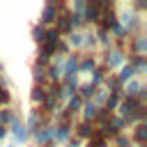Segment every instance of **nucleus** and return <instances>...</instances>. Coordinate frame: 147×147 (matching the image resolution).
Wrapping results in <instances>:
<instances>
[{"instance_id":"11","label":"nucleus","mask_w":147,"mask_h":147,"mask_svg":"<svg viewBox=\"0 0 147 147\" xmlns=\"http://www.w3.org/2000/svg\"><path fill=\"white\" fill-rule=\"evenodd\" d=\"M78 57L80 53H69L64 60H62V78L67 76H78ZM60 78V80H62Z\"/></svg>"},{"instance_id":"3","label":"nucleus","mask_w":147,"mask_h":147,"mask_svg":"<svg viewBox=\"0 0 147 147\" xmlns=\"http://www.w3.org/2000/svg\"><path fill=\"white\" fill-rule=\"evenodd\" d=\"M74 136V122H53V145H64Z\"/></svg>"},{"instance_id":"17","label":"nucleus","mask_w":147,"mask_h":147,"mask_svg":"<svg viewBox=\"0 0 147 147\" xmlns=\"http://www.w3.org/2000/svg\"><path fill=\"white\" fill-rule=\"evenodd\" d=\"M16 117H21V113H18V108H16V106L0 108V126H9Z\"/></svg>"},{"instance_id":"2","label":"nucleus","mask_w":147,"mask_h":147,"mask_svg":"<svg viewBox=\"0 0 147 147\" xmlns=\"http://www.w3.org/2000/svg\"><path fill=\"white\" fill-rule=\"evenodd\" d=\"M7 131H9V136H11V142H9V145L18 147V145L30 142V133H28V129H25V124H23V119H21V117H16V119L7 126Z\"/></svg>"},{"instance_id":"6","label":"nucleus","mask_w":147,"mask_h":147,"mask_svg":"<svg viewBox=\"0 0 147 147\" xmlns=\"http://www.w3.org/2000/svg\"><path fill=\"white\" fill-rule=\"evenodd\" d=\"M48 122H53V119H51V117H44V115L39 113V108H34V106L28 110V115H25V119H23V124H25L28 133L37 131L39 126H44V124H48Z\"/></svg>"},{"instance_id":"35","label":"nucleus","mask_w":147,"mask_h":147,"mask_svg":"<svg viewBox=\"0 0 147 147\" xmlns=\"http://www.w3.org/2000/svg\"><path fill=\"white\" fill-rule=\"evenodd\" d=\"M46 147H55V145H46Z\"/></svg>"},{"instance_id":"16","label":"nucleus","mask_w":147,"mask_h":147,"mask_svg":"<svg viewBox=\"0 0 147 147\" xmlns=\"http://www.w3.org/2000/svg\"><path fill=\"white\" fill-rule=\"evenodd\" d=\"M106 76H108V69H106L103 64H96V67L90 71V80H87V83H90L92 87H101L103 80H106Z\"/></svg>"},{"instance_id":"8","label":"nucleus","mask_w":147,"mask_h":147,"mask_svg":"<svg viewBox=\"0 0 147 147\" xmlns=\"http://www.w3.org/2000/svg\"><path fill=\"white\" fill-rule=\"evenodd\" d=\"M55 18H57V5H55V0H46L41 11H39V21L37 23L44 25V28H51L55 23Z\"/></svg>"},{"instance_id":"30","label":"nucleus","mask_w":147,"mask_h":147,"mask_svg":"<svg viewBox=\"0 0 147 147\" xmlns=\"http://www.w3.org/2000/svg\"><path fill=\"white\" fill-rule=\"evenodd\" d=\"M9 106H14V94L11 90L0 87V108H9Z\"/></svg>"},{"instance_id":"26","label":"nucleus","mask_w":147,"mask_h":147,"mask_svg":"<svg viewBox=\"0 0 147 147\" xmlns=\"http://www.w3.org/2000/svg\"><path fill=\"white\" fill-rule=\"evenodd\" d=\"M94 90H96V87H92V85H90V83L85 80V83H80V85H78L76 94H78V96H80L83 101H92V94H94Z\"/></svg>"},{"instance_id":"33","label":"nucleus","mask_w":147,"mask_h":147,"mask_svg":"<svg viewBox=\"0 0 147 147\" xmlns=\"http://www.w3.org/2000/svg\"><path fill=\"white\" fill-rule=\"evenodd\" d=\"M9 138V131H7V126H0V142L2 140H7Z\"/></svg>"},{"instance_id":"29","label":"nucleus","mask_w":147,"mask_h":147,"mask_svg":"<svg viewBox=\"0 0 147 147\" xmlns=\"http://www.w3.org/2000/svg\"><path fill=\"white\" fill-rule=\"evenodd\" d=\"M119 101H122V96H119V94H113V92H108V96H106V103H103L101 108H106V110L115 113V110H117V106H119Z\"/></svg>"},{"instance_id":"27","label":"nucleus","mask_w":147,"mask_h":147,"mask_svg":"<svg viewBox=\"0 0 147 147\" xmlns=\"http://www.w3.org/2000/svg\"><path fill=\"white\" fill-rule=\"evenodd\" d=\"M110 147H133V142H131L129 133H126V131H122V133H117V136L110 140Z\"/></svg>"},{"instance_id":"25","label":"nucleus","mask_w":147,"mask_h":147,"mask_svg":"<svg viewBox=\"0 0 147 147\" xmlns=\"http://www.w3.org/2000/svg\"><path fill=\"white\" fill-rule=\"evenodd\" d=\"M108 124H110V126H113L117 133H122V131H129V126H126V119H124L122 115H117V113H113V115H110Z\"/></svg>"},{"instance_id":"4","label":"nucleus","mask_w":147,"mask_h":147,"mask_svg":"<svg viewBox=\"0 0 147 147\" xmlns=\"http://www.w3.org/2000/svg\"><path fill=\"white\" fill-rule=\"evenodd\" d=\"M30 140L34 142V147H46V145H53V122L39 126L37 131L30 133Z\"/></svg>"},{"instance_id":"5","label":"nucleus","mask_w":147,"mask_h":147,"mask_svg":"<svg viewBox=\"0 0 147 147\" xmlns=\"http://www.w3.org/2000/svg\"><path fill=\"white\" fill-rule=\"evenodd\" d=\"M101 21V9L96 5V0H85V9H83V23L85 28H94Z\"/></svg>"},{"instance_id":"24","label":"nucleus","mask_w":147,"mask_h":147,"mask_svg":"<svg viewBox=\"0 0 147 147\" xmlns=\"http://www.w3.org/2000/svg\"><path fill=\"white\" fill-rule=\"evenodd\" d=\"M44 34H46V28L44 25H39V23H32L30 25V37H32V41L39 46V44H44Z\"/></svg>"},{"instance_id":"9","label":"nucleus","mask_w":147,"mask_h":147,"mask_svg":"<svg viewBox=\"0 0 147 147\" xmlns=\"http://www.w3.org/2000/svg\"><path fill=\"white\" fill-rule=\"evenodd\" d=\"M142 106H147L145 101H140V99H136V96H122V101H119V106H117V115H122V117H129V115H133L138 108H142Z\"/></svg>"},{"instance_id":"22","label":"nucleus","mask_w":147,"mask_h":147,"mask_svg":"<svg viewBox=\"0 0 147 147\" xmlns=\"http://www.w3.org/2000/svg\"><path fill=\"white\" fill-rule=\"evenodd\" d=\"M96 110H99V108H96L92 101H83V108H80V113H78V115H80V119H83V122H92V119H94V115H96Z\"/></svg>"},{"instance_id":"7","label":"nucleus","mask_w":147,"mask_h":147,"mask_svg":"<svg viewBox=\"0 0 147 147\" xmlns=\"http://www.w3.org/2000/svg\"><path fill=\"white\" fill-rule=\"evenodd\" d=\"M126 53H131V55H147V32L129 37L126 39Z\"/></svg>"},{"instance_id":"14","label":"nucleus","mask_w":147,"mask_h":147,"mask_svg":"<svg viewBox=\"0 0 147 147\" xmlns=\"http://www.w3.org/2000/svg\"><path fill=\"white\" fill-rule=\"evenodd\" d=\"M96 64H99V60L94 57V53H80V57H78V76L80 74H90Z\"/></svg>"},{"instance_id":"18","label":"nucleus","mask_w":147,"mask_h":147,"mask_svg":"<svg viewBox=\"0 0 147 147\" xmlns=\"http://www.w3.org/2000/svg\"><path fill=\"white\" fill-rule=\"evenodd\" d=\"M115 76H117V80H119L122 85H126L129 80H133V78H138V76H136V69H133V67H131L129 62H126L124 67H119V69L115 71Z\"/></svg>"},{"instance_id":"28","label":"nucleus","mask_w":147,"mask_h":147,"mask_svg":"<svg viewBox=\"0 0 147 147\" xmlns=\"http://www.w3.org/2000/svg\"><path fill=\"white\" fill-rule=\"evenodd\" d=\"M110 115H113L110 110H106V108H99V110H96V115H94V119H92L94 129H96V126H103V124H108Z\"/></svg>"},{"instance_id":"10","label":"nucleus","mask_w":147,"mask_h":147,"mask_svg":"<svg viewBox=\"0 0 147 147\" xmlns=\"http://www.w3.org/2000/svg\"><path fill=\"white\" fill-rule=\"evenodd\" d=\"M92 136H94V124L92 122H83V119L74 122V138H78L80 142H87Z\"/></svg>"},{"instance_id":"32","label":"nucleus","mask_w":147,"mask_h":147,"mask_svg":"<svg viewBox=\"0 0 147 147\" xmlns=\"http://www.w3.org/2000/svg\"><path fill=\"white\" fill-rule=\"evenodd\" d=\"M64 147H83V142H80L78 138H74V136H71V138L64 142Z\"/></svg>"},{"instance_id":"31","label":"nucleus","mask_w":147,"mask_h":147,"mask_svg":"<svg viewBox=\"0 0 147 147\" xmlns=\"http://www.w3.org/2000/svg\"><path fill=\"white\" fill-rule=\"evenodd\" d=\"M62 37H60V32L51 25V28H46V34H44V44H51V46H55L57 41H60Z\"/></svg>"},{"instance_id":"12","label":"nucleus","mask_w":147,"mask_h":147,"mask_svg":"<svg viewBox=\"0 0 147 147\" xmlns=\"http://www.w3.org/2000/svg\"><path fill=\"white\" fill-rule=\"evenodd\" d=\"M126 62L136 69L138 78H142L147 74V55H131V53H126Z\"/></svg>"},{"instance_id":"21","label":"nucleus","mask_w":147,"mask_h":147,"mask_svg":"<svg viewBox=\"0 0 147 147\" xmlns=\"http://www.w3.org/2000/svg\"><path fill=\"white\" fill-rule=\"evenodd\" d=\"M44 99H46V90L39 87V85H32V87H30V101H32V106L39 108V106L44 103Z\"/></svg>"},{"instance_id":"19","label":"nucleus","mask_w":147,"mask_h":147,"mask_svg":"<svg viewBox=\"0 0 147 147\" xmlns=\"http://www.w3.org/2000/svg\"><path fill=\"white\" fill-rule=\"evenodd\" d=\"M64 41L69 44V48L74 51H80V46H83V30H71L67 37H64Z\"/></svg>"},{"instance_id":"34","label":"nucleus","mask_w":147,"mask_h":147,"mask_svg":"<svg viewBox=\"0 0 147 147\" xmlns=\"http://www.w3.org/2000/svg\"><path fill=\"white\" fill-rule=\"evenodd\" d=\"M133 147H147V145H133Z\"/></svg>"},{"instance_id":"15","label":"nucleus","mask_w":147,"mask_h":147,"mask_svg":"<svg viewBox=\"0 0 147 147\" xmlns=\"http://www.w3.org/2000/svg\"><path fill=\"white\" fill-rule=\"evenodd\" d=\"M92 30H94V37H96V46H101V51H106V48L113 46V37H110L108 30H103L101 25H94Z\"/></svg>"},{"instance_id":"23","label":"nucleus","mask_w":147,"mask_h":147,"mask_svg":"<svg viewBox=\"0 0 147 147\" xmlns=\"http://www.w3.org/2000/svg\"><path fill=\"white\" fill-rule=\"evenodd\" d=\"M30 76H32V85H39V87H46V71L41 67H30Z\"/></svg>"},{"instance_id":"13","label":"nucleus","mask_w":147,"mask_h":147,"mask_svg":"<svg viewBox=\"0 0 147 147\" xmlns=\"http://www.w3.org/2000/svg\"><path fill=\"white\" fill-rule=\"evenodd\" d=\"M126 133H129V138H131L133 145H147V124H145V122L131 126Z\"/></svg>"},{"instance_id":"20","label":"nucleus","mask_w":147,"mask_h":147,"mask_svg":"<svg viewBox=\"0 0 147 147\" xmlns=\"http://www.w3.org/2000/svg\"><path fill=\"white\" fill-rule=\"evenodd\" d=\"M103 87H106L108 92H113V94H119V96H122V87H124V85L117 80V76H115V74H108V76H106V80H103Z\"/></svg>"},{"instance_id":"36","label":"nucleus","mask_w":147,"mask_h":147,"mask_svg":"<svg viewBox=\"0 0 147 147\" xmlns=\"http://www.w3.org/2000/svg\"><path fill=\"white\" fill-rule=\"evenodd\" d=\"M7 147H14V145H7Z\"/></svg>"},{"instance_id":"1","label":"nucleus","mask_w":147,"mask_h":147,"mask_svg":"<svg viewBox=\"0 0 147 147\" xmlns=\"http://www.w3.org/2000/svg\"><path fill=\"white\" fill-rule=\"evenodd\" d=\"M94 57L99 60V64H103L106 69H108V74H115L119 67H124L126 64V53L124 51H117V48H106V51H101V53H94Z\"/></svg>"}]
</instances>
